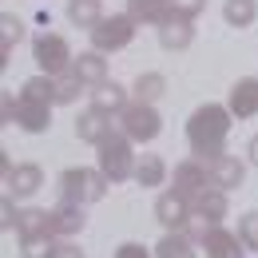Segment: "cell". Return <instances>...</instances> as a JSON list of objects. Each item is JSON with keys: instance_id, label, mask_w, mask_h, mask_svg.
<instances>
[{"instance_id": "obj_28", "label": "cell", "mask_w": 258, "mask_h": 258, "mask_svg": "<svg viewBox=\"0 0 258 258\" xmlns=\"http://www.w3.org/2000/svg\"><path fill=\"white\" fill-rule=\"evenodd\" d=\"M163 92H167V76H159V72H143L135 80V99H143V103H155Z\"/></svg>"}, {"instance_id": "obj_21", "label": "cell", "mask_w": 258, "mask_h": 258, "mask_svg": "<svg viewBox=\"0 0 258 258\" xmlns=\"http://www.w3.org/2000/svg\"><path fill=\"white\" fill-rule=\"evenodd\" d=\"M68 20L76 24V28H96L99 20H103V8H99V0H68Z\"/></svg>"}, {"instance_id": "obj_8", "label": "cell", "mask_w": 258, "mask_h": 258, "mask_svg": "<svg viewBox=\"0 0 258 258\" xmlns=\"http://www.w3.org/2000/svg\"><path fill=\"white\" fill-rule=\"evenodd\" d=\"M207 183H211V163H203L199 155H195V159H183L175 167V191L187 195L191 203L207 191Z\"/></svg>"}, {"instance_id": "obj_23", "label": "cell", "mask_w": 258, "mask_h": 258, "mask_svg": "<svg viewBox=\"0 0 258 258\" xmlns=\"http://www.w3.org/2000/svg\"><path fill=\"white\" fill-rule=\"evenodd\" d=\"M155 258H199V250L191 246V238L183 230H167L163 242L155 246Z\"/></svg>"}, {"instance_id": "obj_29", "label": "cell", "mask_w": 258, "mask_h": 258, "mask_svg": "<svg viewBox=\"0 0 258 258\" xmlns=\"http://www.w3.org/2000/svg\"><path fill=\"white\" fill-rule=\"evenodd\" d=\"M24 242V258H56L60 242L56 234H36V238H20Z\"/></svg>"}, {"instance_id": "obj_25", "label": "cell", "mask_w": 258, "mask_h": 258, "mask_svg": "<svg viewBox=\"0 0 258 258\" xmlns=\"http://www.w3.org/2000/svg\"><path fill=\"white\" fill-rule=\"evenodd\" d=\"M223 16H226L230 28H250L254 16H258V4H254V0H226V4H223Z\"/></svg>"}, {"instance_id": "obj_16", "label": "cell", "mask_w": 258, "mask_h": 258, "mask_svg": "<svg viewBox=\"0 0 258 258\" xmlns=\"http://www.w3.org/2000/svg\"><path fill=\"white\" fill-rule=\"evenodd\" d=\"M191 40H195V24L187 16H171L159 28V44L167 52H183V48H191Z\"/></svg>"}, {"instance_id": "obj_15", "label": "cell", "mask_w": 258, "mask_h": 258, "mask_svg": "<svg viewBox=\"0 0 258 258\" xmlns=\"http://www.w3.org/2000/svg\"><path fill=\"white\" fill-rule=\"evenodd\" d=\"M242 179H246V163H238L234 155H219V159L211 163V183L215 187L234 191V187H242Z\"/></svg>"}, {"instance_id": "obj_33", "label": "cell", "mask_w": 258, "mask_h": 258, "mask_svg": "<svg viewBox=\"0 0 258 258\" xmlns=\"http://www.w3.org/2000/svg\"><path fill=\"white\" fill-rule=\"evenodd\" d=\"M0 215H4V219H0V226H4V230H8V226H16V219H20V215L12 211V195H4V203H0Z\"/></svg>"}, {"instance_id": "obj_11", "label": "cell", "mask_w": 258, "mask_h": 258, "mask_svg": "<svg viewBox=\"0 0 258 258\" xmlns=\"http://www.w3.org/2000/svg\"><path fill=\"white\" fill-rule=\"evenodd\" d=\"M12 119H16L24 131H32V135H36V131H48V123H52V103H40V99L20 96V99H16Z\"/></svg>"}, {"instance_id": "obj_14", "label": "cell", "mask_w": 258, "mask_h": 258, "mask_svg": "<svg viewBox=\"0 0 258 258\" xmlns=\"http://www.w3.org/2000/svg\"><path fill=\"white\" fill-rule=\"evenodd\" d=\"M127 12L139 24H155V28H163L171 16H179L175 0H127Z\"/></svg>"}, {"instance_id": "obj_31", "label": "cell", "mask_w": 258, "mask_h": 258, "mask_svg": "<svg viewBox=\"0 0 258 258\" xmlns=\"http://www.w3.org/2000/svg\"><path fill=\"white\" fill-rule=\"evenodd\" d=\"M203 8H207V0H175V12H179V16H187V20H195Z\"/></svg>"}, {"instance_id": "obj_3", "label": "cell", "mask_w": 258, "mask_h": 258, "mask_svg": "<svg viewBox=\"0 0 258 258\" xmlns=\"http://www.w3.org/2000/svg\"><path fill=\"white\" fill-rule=\"evenodd\" d=\"M99 171L107 175V183H123L135 175V155H131V139L127 135H107L99 143Z\"/></svg>"}, {"instance_id": "obj_34", "label": "cell", "mask_w": 258, "mask_h": 258, "mask_svg": "<svg viewBox=\"0 0 258 258\" xmlns=\"http://www.w3.org/2000/svg\"><path fill=\"white\" fill-rule=\"evenodd\" d=\"M56 258H84V250H80L76 242H60V250H56Z\"/></svg>"}, {"instance_id": "obj_2", "label": "cell", "mask_w": 258, "mask_h": 258, "mask_svg": "<svg viewBox=\"0 0 258 258\" xmlns=\"http://www.w3.org/2000/svg\"><path fill=\"white\" fill-rule=\"evenodd\" d=\"M60 191H64L68 203H80V207H88V203H99L103 191H107V175L103 171H92V167H68L64 175H60Z\"/></svg>"}, {"instance_id": "obj_19", "label": "cell", "mask_w": 258, "mask_h": 258, "mask_svg": "<svg viewBox=\"0 0 258 258\" xmlns=\"http://www.w3.org/2000/svg\"><path fill=\"white\" fill-rule=\"evenodd\" d=\"M92 107H96V111H107V115H119V111L127 107V92H123L115 80H103V84H96V92H92Z\"/></svg>"}, {"instance_id": "obj_4", "label": "cell", "mask_w": 258, "mask_h": 258, "mask_svg": "<svg viewBox=\"0 0 258 258\" xmlns=\"http://www.w3.org/2000/svg\"><path fill=\"white\" fill-rule=\"evenodd\" d=\"M119 123H123V135L131 143H151L163 131V119L155 111V103H143V99H135V103H127L119 111Z\"/></svg>"}, {"instance_id": "obj_32", "label": "cell", "mask_w": 258, "mask_h": 258, "mask_svg": "<svg viewBox=\"0 0 258 258\" xmlns=\"http://www.w3.org/2000/svg\"><path fill=\"white\" fill-rule=\"evenodd\" d=\"M115 258H151V250H147L143 242H123V246L115 250Z\"/></svg>"}, {"instance_id": "obj_7", "label": "cell", "mask_w": 258, "mask_h": 258, "mask_svg": "<svg viewBox=\"0 0 258 258\" xmlns=\"http://www.w3.org/2000/svg\"><path fill=\"white\" fill-rule=\"evenodd\" d=\"M155 219H159L167 230H187V223L195 219V203L179 191H167V195H159V203H155Z\"/></svg>"}, {"instance_id": "obj_27", "label": "cell", "mask_w": 258, "mask_h": 258, "mask_svg": "<svg viewBox=\"0 0 258 258\" xmlns=\"http://www.w3.org/2000/svg\"><path fill=\"white\" fill-rule=\"evenodd\" d=\"M20 36H24V24H20V16L4 12V16H0V56H4V60H8V56H12V48L20 44Z\"/></svg>"}, {"instance_id": "obj_18", "label": "cell", "mask_w": 258, "mask_h": 258, "mask_svg": "<svg viewBox=\"0 0 258 258\" xmlns=\"http://www.w3.org/2000/svg\"><path fill=\"white\" fill-rule=\"evenodd\" d=\"M72 72H76L84 84H92V88H96V84L107 80V60H103V52H99V48H92V52H80V56L72 60Z\"/></svg>"}, {"instance_id": "obj_35", "label": "cell", "mask_w": 258, "mask_h": 258, "mask_svg": "<svg viewBox=\"0 0 258 258\" xmlns=\"http://www.w3.org/2000/svg\"><path fill=\"white\" fill-rule=\"evenodd\" d=\"M246 155H250V163H254V167H258V135H254V139H250V147H246Z\"/></svg>"}, {"instance_id": "obj_13", "label": "cell", "mask_w": 258, "mask_h": 258, "mask_svg": "<svg viewBox=\"0 0 258 258\" xmlns=\"http://www.w3.org/2000/svg\"><path fill=\"white\" fill-rule=\"evenodd\" d=\"M238 246H242V238L223 230V226H207L203 230V250H207V258H242Z\"/></svg>"}, {"instance_id": "obj_30", "label": "cell", "mask_w": 258, "mask_h": 258, "mask_svg": "<svg viewBox=\"0 0 258 258\" xmlns=\"http://www.w3.org/2000/svg\"><path fill=\"white\" fill-rule=\"evenodd\" d=\"M238 238H242L246 250H258V211H246L238 219Z\"/></svg>"}, {"instance_id": "obj_1", "label": "cell", "mask_w": 258, "mask_h": 258, "mask_svg": "<svg viewBox=\"0 0 258 258\" xmlns=\"http://www.w3.org/2000/svg\"><path fill=\"white\" fill-rule=\"evenodd\" d=\"M230 107L223 103H203L187 119V143L203 163H215L219 155H226V135H230Z\"/></svg>"}, {"instance_id": "obj_24", "label": "cell", "mask_w": 258, "mask_h": 258, "mask_svg": "<svg viewBox=\"0 0 258 258\" xmlns=\"http://www.w3.org/2000/svg\"><path fill=\"white\" fill-rule=\"evenodd\" d=\"M163 179H167V163L159 155H143V159L135 163V183L139 187H159Z\"/></svg>"}, {"instance_id": "obj_9", "label": "cell", "mask_w": 258, "mask_h": 258, "mask_svg": "<svg viewBox=\"0 0 258 258\" xmlns=\"http://www.w3.org/2000/svg\"><path fill=\"white\" fill-rule=\"evenodd\" d=\"M4 187L12 199H32L40 187H44V171L36 167V163H20V167H12L8 175H4Z\"/></svg>"}, {"instance_id": "obj_12", "label": "cell", "mask_w": 258, "mask_h": 258, "mask_svg": "<svg viewBox=\"0 0 258 258\" xmlns=\"http://www.w3.org/2000/svg\"><path fill=\"white\" fill-rule=\"evenodd\" d=\"M226 207H230V203H226V191L211 183L207 191L195 199V219H203L207 226H219V223L226 219Z\"/></svg>"}, {"instance_id": "obj_10", "label": "cell", "mask_w": 258, "mask_h": 258, "mask_svg": "<svg viewBox=\"0 0 258 258\" xmlns=\"http://www.w3.org/2000/svg\"><path fill=\"white\" fill-rule=\"evenodd\" d=\"M226 107H230L234 119H250V115H258V76H242V80L230 88Z\"/></svg>"}, {"instance_id": "obj_22", "label": "cell", "mask_w": 258, "mask_h": 258, "mask_svg": "<svg viewBox=\"0 0 258 258\" xmlns=\"http://www.w3.org/2000/svg\"><path fill=\"white\" fill-rule=\"evenodd\" d=\"M52 219H56V234L72 238V234H80V230H84V207L64 199V207H56V211H52Z\"/></svg>"}, {"instance_id": "obj_5", "label": "cell", "mask_w": 258, "mask_h": 258, "mask_svg": "<svg viewBox=\"0 0 258 258\" xmlns=\"http://www.w3.org/2000/svg\"><path fill=\"white\" fill-rule=\"evenodd\" d=\"M32 60L40 64V72H48V76H64L68 68H72V48H68L64 36L56 32H40L32 40Z\"/></svg>"}, {"instance_id": "obj_20", "label": "cell", "mask_w": 258, "mask_h": 258, "mask_svg": "<svg viewBox=\"0 0 258 258\" xmlns=\"http://www.w3.org/2000/svg\"><path fill=\"white\" fill-rule=\"evenodd\" d=\"M16 230H20V238H36V234H56V219H52V211L28 207V211H20V219H16Z\"/></svg>"}, {"instance_id": "obj_17", "label": "cell", "mask_w": 258, "mask_h": 258, "mask_svg": "<svg viewBox=\"0 0 258 258\" xmlns=\"http://www.w3.org/2000/svg\"><path fill=\"white\" fill-rule=\"evenodd\" d=\"M76 135H80L84 143H96L99 147V143L111 135V115H107V111H96V107L84 111V115L76 119Z\"/></svg>"}, {"instance_id": "obj_26", "label": "cell", "mask_w": 258, "mask_h": 258, "mask_svg": "<svg viewBox=\"0 0 258 258\" xmlns=\"http://www.w3.org/2000/svg\"><path fill=\"white\" fill-rule=\"evenodd\" d=\"M28 99H40V103H56V76H48V72H40L32 80H24V88H20Z\"/></svg>"}, {"instance_id": "obj_6", "label": "cell", "mask_w": 258, "mask_h": 258, "mask_svg": "<svg viewBox=\"0 0 258 258\" xmlns=\"http://www.w3.org/2000/svg\"><path fill=\"white\" fill-rule=\"evenodd\" d=\"M135 16L123 12V16H103L96 28H92V48L99 52H119V48H127L131 40H135Z\"/></svg>"}]
</instances>
